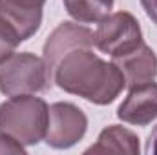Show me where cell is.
I'll return each mask as SVG.
<instances>
[{
	"label": "cell",
	"instance_id": "7c38bea8",
	"mask_svg": "<svg viewBox=\"0 0 157 155\" xmlns=\"http://www.w3.org/2000/svg\"><path fill=\"white\" fill-rule=\"evenodd\" d=\"M20 42L22 40L18 37V33L4 18H0V64L15 53V49Z\"/></svg>",
	"mask_w": 157,
	"mask_h": 155
},
{
	"label": "cell",
	"instance_id": "7a4b0ae2",
	"mask_svg": "<svg viewBox=\"0 0 157 155\" xmlns=\"http://www.w3.org/2000/svg\"><path fill=\"white\" fill-rule=\"evenodd\" d=\"M48 104L33 95H15L0 104V130L26 146L39 144L48 130Z\"/></svg>",
	"mask_w": 157,
	"mask_h": 155
},
{
	"label": "cell",
	"instance_id": "5b68a950",
	"mask_svg": "<svg viewBox=\"0 0 157 155\" xmlns=\"http://www.w3.org/2000/svg\"><path fill=\"white\" fill-rule=\"evenodd\" d=\"M88 130V119L84 112L71 102H55L49 106L46 142L51 148H71L84 137Z\"/></svg>",
	"mask_w": 157,
	"mask_h": 155
},
{
	"label": "cell",
	"instance_id": "6da1fadb",
	"mask_svg": "<svg viewBox=\"0 0 157 155\" xmlns=\"http://www.w3.org/2000/svg\"><path fill=\"white\" fill-rule=\"evenodd\" d=\"M53 82L66 93L99 106L113 102L126 88L122 71L113 62L97 57L91 47L73 49L64 55L53 71Z\"/></svg>",
	"mask_w": 157,
	"mask_h": 155
},
{
	"label": "cell",
	"instance_id": "9c48e42d",
	"mask_svg": "<svg viewBox=\"0 0 157 155\" xmlns=\"http://www.w3.org/2000/svg\"><path fill=\"white\" fill-rule=\"evenodd\" d=\"M139 137L124 128V126H117L112 124L108 128H104L97 139V142L93 146H90L84 153H115V155H137L139 153Z\"/></svg>",
	"mask_w": 157,
	"mask_h": 155
},
{
	"label": "cell",
	"instance_id": "277c9868",
	"mask_svg": "<svg viewBox=\"0 0 157 155\" xmlns=\"http://www.w3.org/2000/svg\"><path fill=\"white\" fill-rule=\"evenodd\" d=\"M143 42V31L137 18L128 11L110 13L99 20L93 33V44L99 51L110 55L112 59L122 57Z\"/></svg>",
	"mask_w": 157,
	"mask_h": 155
},
{
	"label": "cell",
	"instance_id": "8fae6325",
	"mask_svg": "<svg viewBox=\"0 0 157 155\" xmlns=\"http://www.w3.org/2000/svg\"><path fill=\"white\" fill-rule=\"evenodd\" d=\"M64 7L77 22L91 24L110 15L113 0H64Z\"/></svg>",
	"mask_w": 157,
	"mask_h": 155
},
{
	"label": "cell",
	"instance_id": "2e32d148",
	"mask_svg": "<svg viewBox=\"0 0 157 155\" xmlns=\"http://www.w3.org/2000/svg\"><path fill=\"white\" fill-rule=\"evenodd\" d=\"M7 2L18 4V6H24V7H40V9L46 4V0H7Z\"/></svg>",
	"mask_w": 157,
	"mask_h": 155
},
{
	"label": "cell",
	"instance_id": "8992f818",
	"mask_svg": "<svg viewBox=\"0 0 157 155\" xmlns=\"http://www.w3.org/2000/svg\"><path fill=\"white\" fill-rule=\"evenodd\" d=\"M93 46V31H90L84 26H78L73 22H62L59 24L53 33L48 37L44 44V60L53 75L57 64L64 55H68L73 49L80 47H91Z\"/></svg>",
	"mask_w": 157,
	"mask_h": 155
},
{
	"label": "cell",
	"instance_id": "9a60e30c",
	"mask_svg": "<svg viewBox=\"0 0 157 155\" xmlns=\"http://www.w3.org/2000/svg\"><path fill=\"white\" fill-rule=\"evenodd\" d=\"M146 153H155L157 155V126L154 128V131H152L150 137H148V142H146Z\"/></svg>",
	"mask_w": 157,
	"mask_h": 155
},
{
	"label": "cell",
	"instance_id": "5bb4252c",
	"mask_svg": "<svg viewBox=\"0 0 157 155\" xmlns=\"http://www.w3.org/2000/svg\"><path fill=\"white\" fill-rule=\"evenodd\" d=\"M141 6H143V9L146 11V15H148V18L157 24V0H141Z\"/></svg>",
	"mask_w": 157,
	"mask_h": 155
},
{
	"label": "cell",
	"instance_id": "30bf717a",
	"mask_svg": "<svg viewBox=\"0 0 157 155\" xmlns=\"http://www.w3.org/2000/svg\"><path fill=\"white\" fill-rule=\"evenodd\" d=\"M0 18H4L24 42L39 31L40 22H42V9L24 7L7 0H0Z\"/></svg>",
	"mask_w": 157,
	"mask_h": 155
},
{
	"label": "cell",
	"instance_id": "3957f363",
	"mask_svg": "<svg viewBox=\"0 0 157 155\" xmlns=\"http://www.w3.org/2000/svg\"><path fill=\"white\" fill-rule=\"evenodd\" d=\"M51 82L53 75L46 60L33 53H13L0 64V91L7 97L39 93Z\"/></svg>",
	"mask_w": 157,
	"mask_h": 155
},
{
	"label": "cell",
	"instance_id": "52a82bcc",
	"mask_svg": "<svg viewBox=\"0 0 157 155\" xmlns=\"http://www.w3.org/2000/svg\"><path fill=\"white\" fill-rule=\"evenodd\" d=\"M117 117L122 122L146 126L157 119V84L154 80L130 88L128 97L117 110Z\"/></svg>",
	"mask_w": 157,
	"mask_h": 155
},
{
	"label": "cell",
	"instance_id": "4fadbf2b",
	"mask_svg": "<svg viewBox=\"0 0 157 155\" xmlns=\"http://www.w3.org/2000/svg\"><path fill=\"white\" fill-rule=\"evenodd\" d=\"M2 153H13V155H24L26 150H24V144L18 142L13 135L6 133L0 130V155Z\"/></svg>",
	"mask_w": 157,
	"mask_h": 155
},
{
	"label": "cell",
	"instance_id": "ba28073f",
	"mask_svg": "<svg viewBox=\"0 0 157 155\" xmlns=\"http://www.w3.org/2000/svg\"><path fill=\"white\" fill-rule=\"evenodd\" d=\"M113 64L122 71L128 88L150 82L157 77V57L154 49L144 44V40L122 57L113 59Z\"/></svg>",
	"mask_w": 157,
	"mask_h": 155
}]
</instances>
